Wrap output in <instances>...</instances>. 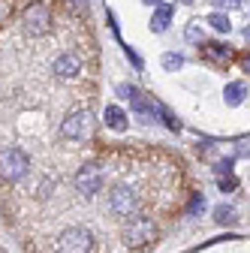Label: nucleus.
<instances>
[{
	"label": "nucleus",
	"instance_id": "nucleus-1",
	"mask_svg": "<svg viewBox=\"0 0 250 253\" xmlns=\"http://www.w3.org/2000/svg\"><path fill=\"white\" fill-rule=\"evenodd\" d=\"M142 211V199L136 193V187H130L127 181H118L112 190H109V214L124 220V223H130L136 220Z\"/></svg>",
	"mask_w": 250,
	"mask_h": 253
},
{
	"label": "nucleus",
	"instance_id": "nucleus-2",
	"mask_svg": "<svg viewBox=\"0 0 250 253\" xmlns=\"http://www.w3.org/2000/svg\"><path fill=\"white\" fill-rule=\"evenodd\" d=\"M30 175V154L18 145L0 148V178L3 181H24Z\"/></svg>",
	"mask_w": 250,
	"mask_h": 253
},
{
	"label": "nucleus",
	"instance_id": "nucleus-3",
	"mask_svg": "<svg viewBox=\"0 0 250 253\" xmlns=\"http://www.w3.org/2000/svg\"><path fill=\"white\" fill-rule=\"evenodd\" d=\"M118 97L130 103V109H133L139 124H154L157 121V100H151L148 93H142L136 84H118Z\"/></svg>",
	"mask_w": 250,
	"mask_h": 253
},
{
	"label": "nucleus",
	"instance_id": "nucleus-4",
	"mask_svg": "<svg viewBox=\"0 0 250 253\" xmlns=\"http://www.w3.org/2000/svg\"><path fill=\"white\" fill-rule=\"evenodd\" d=\"M76 187H79V193L87 196V199L100 196L103 187H106V163L103 160H87V163H82V169L76 172Z\"/></svg>",
	"mask_w": 250,
	"mask_h": 253
},
{
	"label": "nucleus",
	"instance_id": "nucleus-5",
	"mask_svg": "<svg viewBox=\"0 0 250 253\" xmlns=\"http://www.w3.org/2000/svg\"><path fill=\"white\" fill-rule=\"evenodd\" d=\"M93 133V112L84 106V109H73L64 121H60V139L67 142H82Z\"/></svg>",
	"mask_w": 250,
	"mask_h": 253
},
{
	"label": "nucleus",
	"instance_id": "nucleus-6",
	"mask_svg": "<svg viewBox=\"0 0 250 253\" xmlns=\"http://www.w3.org/2000/svg\"><path fill=\"white\" fill-rule=\"evenodd\" d=\"M51 24H54V15H51V9H48L45 0L24 6V12H21V27H24V34H30V37H45L48 30H51Z\"/></svg>",
	"mask_w": 250,
	"mask_h": 253
},
{
	"label": "nucleus",
	"instance_id": "nucleus-7",
	"mask_svg": "<svg viewBox=\"0 0 250 253\" xmlns=\"http://www.w3.org/2000/svg\"><path fill=\"white\" fill-rule=\"evenodd\" d=\"M157 220L154 217H136V220H130L127 226H124V244L127 247H145V244H151L154 238H157Z\"/></svg>",
	"mask_w": 250,
	"mask_h": 253
},
{
	"label": "nucleus",
	"instance_id": "nucleus-8",
	"mask_svg": "<svg viewBox=\"0 0 250 253\" xmlns=\"http://www.w3.org/2000/svg\"><path fill=\"white\" fill-rule=\"evenodd\" d=\"M54 250L57 253H90L93 250V238L84 226H70L57 235L54 241Z\"/></svg>",
	"mask_w": 250,
	"mask_h": 253
},
{
	"label": "nucleus",
	"instance_id": "nucleus-9",
	"mask_svg": "<svg viewBox=\"0 0 250 253\" xmlns=\"http://www.w3.org/2000/svg\"><path fill=\"white\" fill-rule=\"evenodd\" d=\"M199 54H202V60H208V63H214V67H229L232 63V57H235V48L229 45V42H202L199 45Z\"/></svg>",
	"mask_w": 250,
	"mask_h": 253
},
{
	"label": "nucleus",
	"instance_id": "nucleus-10",
	"mask_svg": "<svg viewBox=\"0 0 250 253\" xmlns=\"http://www.w3.org/2000/svg\"><path fill=\"white\" fill-rule=\"evenodd\" d=\"M51 73L57 76V79H79L82 76V57L76 54V51H64V54H57L54 60H51Z\"/></svg>",
	"mask_w": 250,
	"mask_h": 253
},
{
	"label": "nucleus",
	"instance_id": "nucleus-11",
	"mask_svg": "<svg viewBox=\"0 0 250 253\" xmlns=\"http://www.w3.org/2000/svg\"><path fill=\"white\" fill-rule=\"evenodd\" d=\"M172 18H175V3H160V6H154L148 27L154 30V34H163V30L172 24Z\"/></svg>",
	"mask_w": 250,
	"mask_h": 253
},
{
	"label": "nucleus",
	"instance_id": "nucleus-12",
	"mask_svg": "<svg viewBox=\"0 0 250 253\" xmlns=\"http://www.w3.org/2000/svg\"><path fill=\"white\" fill-rule=\"evenodd\" d=\"M103 121H106V126L109 130H115V133H124L127 130V124H130V118H127V112H124L121 106H106V112H103Z\"/></svg>",
	"mask_w": 250,
	"mask_h": 253
},
{
	"label": "nucleus",
	"instance_id": "nucleus-13",
	"mask_svg": "<svg viewBox=\"0 0 250 253\" xmlns=\"http://www.w3.org/2000/svg\"><path fill=\"white\" fill-rule=\"evenodd\" d=\"M244 97H247V84L244 82H229L226 87H223V100H226V106H241L244 103Z\"/></svg>",
	"mask_w": 250,
	"mask_h": 253
},
{
	"label": "nucleus",
	"instance_id": "nucleus-14",
	"mask_svg": "<svg viewBox=\"0 0 250 253\" xmlns=\"http://www.w3.org/2000/svg\"><path fill=\"white\" fill-rule=\"evenodd\" d=\"M205 24H208L211 30H217V34H229V30H232V18H229L226 12H211V15L205 18Z\"/></svg>",
	"mask_w": 250,
	"mask_h": 253
},
{
	"label": "nucleus",
	"instance_id": "nucleus-15",
	"mask_svg": "<svg viewBox=\"0 0 250 253\" xmlns=\"http://www.w3.org/2000/svg\"><path fill=\"white\" fill-rule=\"evenodd\" d=\"M184 40L187 42H193V45H202L205 42V27H202V21H190L184 27Z\"/></svg>",
	"mask_w": 250,
	"mask_h": 253
},
{
	"label": "nucleus",
	"instance_id": "nucleus-16",
	"mask_svg": "<svg viewBox=\"0 0 250 253\" xmlns=\"http://www.w3.org/2000/svg\"><path fill=\"white\" fill-rule=\"evenodd\" d=\"M157 118H160V121H163V124L169 126V130H172V133H178V130H181V121H178V115H175V112H172L169 106H163V103H157Z\"/></svg>",
	"mask_w": 250,
	"mask_h": 253
},
{
	"label": "nucleus",
	"instance_id": "nucleus-17",
	"mask_svg": "<svg viewBox=\"0 0 250 253\" xmlns=\"http://www.w3.org/2000/svg\"><path fill=\"white\" fill-rule=\"evenodd\" d=\"M160 63H163L166 73H178V70L184 67V54H181V51H166V54L160 57Z\"/></svg>",
	"mask_w": 250,
	"mask_h": 253
},
{
	"label": "nucleus",
	"instance_id": "nucleus-18",
	"mask_svg": "<svg viewBox=\"0 0 250 253\" xmlns=\"http://www.w3.org/2000/svg\"><path fill=\"white\" fill-rule=\"evenodd\" d=\"M214 220H217L220 226L235 223V208H232V205H217V208H214Z\"/></svg>",
	"mask_w": 250,
	"mask_h": 253
},
{
	"label": "nucleus",
	"instance_id": "nucleus-19",
	"mask_svg": "<svg viewBox=\"0 0 250 253\" xmlns=\"http://www.w3.org/2000/svg\"><path fill=\"white\" fill-rule=\"evenodd\" d=\"M202 211H205V196H202V193H193L190 202H187V214H190V217H199Z\"/></svg>",
	"mask_w": 250,
	"mask_h": 253
},
{
	"label": "nucleus",
	"instance_id": "nucleus-20",
	"mask_svg": "<svg viewBox=\"0 0 250 253\" xmlns=\"http://www.w3.org/2000/svg\"><path fill=\"white\" fill-rule=\"evenodd\" d=\"M121 45H124V42H121ZM124 54H127V60H130V63H133V70H139V73H142V70H145V60H142V57H139V51H136V48H133V45H124Z\"/></svg>",
	"mask_w": 250,
	"mask_h": 253
},
{
	"label": "nucleus",
	"instance_id": "nucleus-21",
	"mask_svg": "<svg viewBox=\"0 0 250 253\" xmlns=\"http://www.w3.org/2000/svg\"><path fill=\"white\" fill-rule=\"evenodd\" d=\"M232 166H235V154L232 157H223V160L214 163V172L217 175H232Z\"/></svg>",
	"mask_w": 250,
	"mask_h": 253
},
{
	"label": "nucleus",
	"instance_id": "nucleus-22",
	"mask_svg": "<svg viewBox=\"0 0 250 253\" xmlns=\"http://www.w3.org/2000/svg\"><path fill=\"white\" fill-rule=\"evenodd\" d=\"M217 187H220V193H232V190L238 187V178L235 175H220L217 178Z\"/></svg>",
	"mask_w": 250,
	"mask_h": 253
},
{
	"label": "nucleus",
	"instance_id": "nucleus-23",
	"mask_svg": "<svg viewBox=\"0 0 250 253\" xmlns=\"http://www.w3.org/2000/svg\"><path fill=\"white\" fill-rule=\"evenodd\" d=\"M238 63H241V70H244V73L250 76V51H244V54L238 57Z\"/></svg>",
	"mask_w": 250,
	"mask_h": 253
},
{
	"label": "nucleus",
	"instance_id": "nucleus-24",
	"mask_svg": "<svg viewBox=\"0 0 250 253\" xmlns=\"http://www.w3.org/2000/svg\"><path fill=\"white\" fill-rule=\"evenodd\" d=\"M142 3H145V6H151V9H154V6H160V3H166V0H142Z\"/></svg>",
	"mask_w": 250,
	"mask_h": 253
},
{
	"label": "nucleus",
	"instance_id": "nucleus-25",
	"mask_svg": "<svg viewBox=\"0 0 250 253\" xmlns=\"http://www.w3.org/2000/svg\"><path fill=\"white\" fill-rule=\"evenodd\" d=\"M238 157H247V160H250V145H244V148L238 151Z\"/></svg>",
	"mask_w": 250,
	"mask_h": 253
},
{
	"label": "nucleus",
	"instance_id": "nucleus-26",
	"mask_svg": "<svg viewBox=\"0 0 250 253\" xmlns=\"http://www.w3.org/2000/svg\"><path fill=\"white\" fill-rule=\"evenodd\" d=\"M217 6H226V3H241V0H214Z\"/></svg>",
	"mask_w": 250,
	"mask_h": 253
},
{
	"label": "nucleus",
	"instance_id": "nucleus-27",
	"mask_svg": "<svg viewBox=\"0 0 250 253\" xmlns=\"http://www.w3.org/2000/svg\"><path fill=\"white\" fill-rule=\"evenodd\" d=\"M178 3H184V6H193V3H196V0H178Z\"/></svg>",
	"mask_w": 250,
	"mask_h": 253
},
{
	"label": "nucleus",
	"instance_id": "nucleus-28",
	"mask_svg": "<svg viewBox=\"0 0 250 253\" xmlns=\"http://www.w3.org/2000/svg\"><path fill=\"white\" fill-rule=\"evenodd\" d=\"M244 40H247V42H250V24H247V27H244Z\"/></svg>",
	"mask_w": 250,
	"mask_h": 253
},
{
	"label": "nucleus",
	"instance_id": "nucleus-29",
	"mask_svg": "<svg viewBox=\"0 0 250 253\" xmlns=\"http://www.w3.org/2000/svg\"><path fill=\"white\" fill-rule=\"evenodd\" d=\"M73 3H84V0H73Z\"/></svg>",
	"mask_w": 250,
	"mask_h": 253
}]
</instances>
